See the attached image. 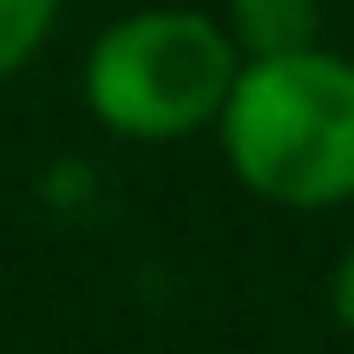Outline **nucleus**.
Segmentation results:
<instances>
[{
    "instance_id": "7ed1b4c3",
    "label": "nucleus",
    "mask_w": 354,
    "mask_h": 354,
    "mask_svg": "<svg viewBox=\"0 0 354 354\" xmlns=\"http://www.w3.org/2000/svg\"><path fill=\"white\" fill-rule=\"evenodd\" d=\"M223 26L243 59H282V53L322 46V0H230Z\"/></svg>"
},
{
    "instance_id": "f03ea898",
    "label": "nucleus",
    "mask_w": 354,
    "mask_h": 354,
    "mask_svg": "<svg viewBox=\"0 0 354 354\" xmlns=\"http://www.w3.org/2000/svg\"><path fill=\"white\" fill-rule=\"evenodd\" d=\"M243 53L197 7H145L112 20L86 53V105L105 131L138 145L197 138L236 92Z\"/></svg>"
},
{
    "instance_id": "f257e3e1",
    "label": "nucleus",
    "mask_w": 354,
    "mask_h": 354,
    "mask_svg": "<svg viewBox=\"0 0 354 354\" xmlns=\"http://www.w3.org/2000/svg\"><path fill=\"white\" fill-rule=\"evenodd\" d=\"M243 190L282 210L354 203V59L302 46L282 59H243L216 118Z\"/></svg>"
},
{
    "instance_id": "39448f33",
    "label": "nucleus",
    "mask_w": 354,
    "mask_h": 354,
    "mask_svg": "<svg viewBox=\"0 0 354 354\" xmlns=\"http://www.w3.org/2000/svg\"><path fill=\"white\" fill-rule=\"evenodd\" d=\"M335 322L354 335V250L342 256V269H335Z\"/></svg>"
},
{
    "instance_id": "20e7f679",
    "label": "nucleus",
    "mask_w": 354,
    "mask_h": 354,
    "mask_svg": "<svg viewBox=\"0 0 354 354\" xmlns=\"http://www.w3.org/2000/svg\"><path fill=\"white\" fill-rule=\"evenodd\" d=\"M53 20H59V0H0V79L46 46Z\"/></svg>"
}]
</instances>
